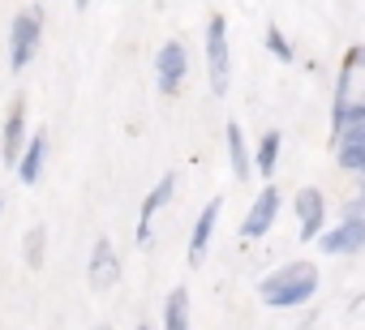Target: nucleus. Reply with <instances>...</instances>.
Listing matches in <instances>:
<instances>
[{"label": "nucleus", "mask_w": 365, "mask_h": 330, "mask_svg": "<svg viewBox=\"0 0 365 330\" xmlns=\"http://www.w3.org/2000/svg\"><path fill=\"white\" fill-rule=\"evenodd\" d=\"M39 31H43V18H39V9H22L18 18H14V35H9V65L22 73L26 65H31V56H35V48H39Z\"/></svg>", "instance_id": "7ed1b4c3"}, {"label": "nucleus", "mask_w": 365, "mask_h": 330, "mask_svg": "<svg viewBox=\"0 0 365 330\" xmlns=\"http://www.w3.org/2000/svg\"><path fill=\"white\" fill-rule=\"evenodd\" d=\"M172 193H176V172H168V176H163V181H159V185H155V189L142 198V215H138V240H150V219H155V215L168 206V198H172Z\"/></svg>", "instance_id": "9d476101"}, {"label": "nucleus", "mask_w": 365, "mask_h": 330, "mask_svg": "<svg viewBox=\"0 0 365 330\" xmlns=\"http://www.w3.org/2000/svg\"><path fill=\"white\" fill-rule=\"evenodd\" d=\"M185 73H190V56H185V48H180L176 39H172V43H163V48H159V60H155L159 90H163V95H176V90H180V82H185Z\"/></svg>", "instance_id": "0eeeda50"}, {"label": "nucleus", "mask_w": 365, "mask_h": 330, "mask_svg": "<svg viewBox=\"0 0 365 330\" xmlns=\"http://www.w3.org/2000/svg\"><path fill=\"white\" fill-rule=\"evenodd\" d=\"M26 150V99L18 95L9 103V116H5V137H0V159L9 163V168H18V159Z\"/></svg>", "instance_id": "6e6552de"}, {"label": "nucleus", "mask_w": 365, "mask_h": 330, "mask_svg": "<svg viewBox=\"0 0 365 330\" xmlns=\"http://www.w3.org/2000/svg\"><path fill=\"white\" fill-rule=\"evenodd\" d=\"M86 283H91L95 292H112V287L120 283V257H116V249H112V240H108V236H99V240H95V249H91Z\"/></svg>", "instance_id": "20e7f679"}, {"label": "nucleus", "mask_w": 365, "mask_h": 330, "mask_svg": "<svg viewBox=\"0 0 365 330\" xmlns=\"http://www.w3.org/2000/svg\"><path fill=\"white\" fill-rule=\"evenodd\" d=\"M138 330H150V326H142V321H138Z\"/></svg>", "instance_id": "412c9836"}, {"label": "nucleus", "mask_w": 365, "mask_h": 330, "mask_svg": "<svg viewBox=\"0 0 365 330\" xmlns=\"http://www.w3.org/2000/svg\"><path fill=\"white\" fill-rule=\"evenodd\" d=\"M292 206H297V219H301V240H314V236H322L327 198H322L318 189H301V193L292 198Z\"/></svg>", "instance_id": "1a4fd4ad"}, {"label": "nucleus", "mask_w": 365, "mask_h": 330, "mask_svg": "<svg viewBox=\"0 0 365 330\" xmlns=\"http://www.w3.org/2000/svg\"><path fill=\"white\" fill-rule=\"evenodd\" d=\"M0 206H5V202H0Z\"/></svg>", "instance_id": "5701e85b"}, {"label": "nucleus", "mask_w": 365, "mask_h": 330, "mask_svg": "<svg viewBox=\"0 0 365 330\" xmlns=\"http://www.w3.org/2000/svg\"><path fill=\"white\" fill-rule=\"evenodd\" d=\"M314 292H318V266H314V262H288V266L271 270V275L258 283V300L271 304V309L309 304Z\"/></svg>", "instance_id": "f257e3e1"}, {"label": "nucleus", "mask_w": 365, "mask_h": 330, "mask_svg": "<svg viewBox=\"0 0 365 330\" xmlns=\"http://www.w3.org/2000/svg\"><path fill=\"white\" fill-rule=\"evenodd\" d=\"M318 240H322V253H331V257L361 253L365 249V215H344V223L331 228V232H322Z\"/></svg>", "instance_id": "39448f33"}, {"label": "nucleus", "mask_w": 365, "mask_h": 330, "mask_svg": "<svg viewBox=\"0 0 365 330\" xmlns=\"http://www.w3.org/2000/svg\"><path fill=\"white\" fill-rule=\"evenodd\" d=\"M224 142H228V159H232V172H237V181L245 185L250 181V172H254V163H250V146H245V133H241V124L232 120L228 129H224Z\"/></svg>", "instance_id": "4468645a"}, {"label": "nucleus", "mask_w": 365, "mask_h": 330, "mask_svg": "<svg viewBox=\"0 0 365 330\" xmlns=\"http://www.w3.org/2000/svg\"><path fill=\"white\" fill-rule=\"evenodd\" d=\"M207 78H211L215 95H228L232 60H228V22H224V14L207 18Z\"/></svg>", "instance_id": "f03ea898"}, {"label": "nucleus", "mask_w": 365, "mask_h": 330, "mask_svg": "<svg viewBox=\"0 0 365 330\" xmlns=\"http://www.w3.org/2000/svg\"><path fill=\"white\" fill-rule=\"evenodd\" d=\"M275 215H279V189H275V185H262V193L254 198V206H250V215H245V223H241V236H245V240L267 236V232L275 228Z\"/></svg>", "instance_id": "423d86ee"}, {"label": "nucleus", "mask_w": 365, "mask_h": 330, "mask_svg": "<svg viewBox=\"0 0 365 330\" xmlns=\"http://www.w3.org/2000/svg\"><path fill=\"white\" fill-rule=\"evenodd\" d=\"M339 133H365V99L335 107V137Z\"/></svg>", "instance_id": "dca6fc26"}, {"label": "nucleus", "mask_w": 365, "mask_h": 330, "mask_svg": "<svg viewBox=\"0 0 365 330\" xmlns=\"http://www.w3.org/2000/svg\"><path fill=\"white\" fill-rule=\"evenodd\" d=\"M163 330H190V292L172 287L163 300Z\"/></svg>", "instance_id": "2eb2a0df"}, {"label": "nucleus", "mask_w": 365, "mask_h": 330, "mask_svg": "<svg viewBox=\"0 0 365 330\" xmlns=\"http://www.w3.org/2000/svg\"><path fill=\"white\" fill-rule=\"evenodd\" d=\"M335 159L344 172H361L365 176V133H339L335 137Z\"/></svg>", "instance_id": "ddd939ff"}, {"label": "nucleus", "mask_w": 365, "mask_h": 330, "mask_svg": "<svg viewBox=\"0 0 365 330\" xmlns=\"http://www.w3.org/2000/svg\"><path fill=\"white\" fill-rule=\"evenodd\" d=\"M267 48H271L279 60H292V48H288V39H284V31H279V26H271V31H267Z\"/></svg>", "instance_id": "6ab92c4d"}, {"label": "nucleus", "mask_w": 365, "mask_h": 330, "mask_svg": "<svg viewBox=\"0 0 365 330\" xmlns=\"http://www.w3.org/2000/svg\"><path fill=\"white\" fill-rule=\"evenodd\" d=\"M99 330H108V326H99Z\"/></svg>", "instance_id": "4be33fe9"}, {"label": "nucleus", "mask_w": 365, "mask_h": 330, "mask_svg": "<svg viewBox=\"0 0 365 330\" xmlns=\"http://www.w3.org/2000/svg\"><path fill=\"white\" fill-rule=\"evenodd\" d=\"M275 163H279V129H267L258 142V176H275Z\"/></svg>", "instance_id": "f3484780"}, {"label": "nucleus", "mask_w": 365, "mask_h": 330, "mask_svg": "<svg viewBox=\"0 0 365 330\" xmlns=\"http://www.w3.org/2000/svg\"><path fill=\"white\" fill-rule=\"evenodd\" d=\"M43 245H48V228H43V223H35V228L26 232V245H22V253H26V266H31V270H39V266H43Z\"/></svg>", "instance_id": "a211bd4d"}, {"label": "nucleus", "mask_w": 365, "mask_h": 330, "mask_svg": "<svg viewBox=\"0 0 365 330\" xmlns=\"http://www.w3.org/2000/svg\"><path fill=\"white\" fill-rule=\"evenodd\" d=\"M73 5H78V9H86V5H91V0H73Z\"/></svg>", "instance_id": "aec40b11"}, {"label": "nucleus", "mask_w": 365, "mask_h": 330, "mask_svg": "<svg viewBox=\"0 0 365 330\" xmlns=\"http://www.w3.org/2000/svg\"><path fill=\"white\" fill-rule=\"evenodd\" d=\"M43 154H48V137L35 133V137L26 142L22 159H18V181H22V185H39V176H43Z\"/></svg>", "instance_id": "f8f14e48"}, {"label": "nucleus", "mask_w": 365, "mask_h": 330, "mask_svg": "<svg viewBox=\"0 0 365 330\" xmlns=\"http://www.w3.org/2000/svg\"><path fill=\"white\" fill-rule=\"evenodd\" d=\"M220 211H224V198H211V202H207V211L198 215L194 236H190V266H198V262H202V253H207V245H211V236H215Z\"/></svg>", "instance_id": "9b49d317"}]
</instances>
